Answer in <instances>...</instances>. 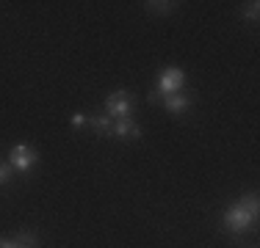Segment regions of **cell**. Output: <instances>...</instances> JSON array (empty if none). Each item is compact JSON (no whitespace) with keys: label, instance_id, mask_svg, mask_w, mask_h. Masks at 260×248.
Masks as SVG:
<instances>
[{"label":"cell","instance_id":"cell-1","mask_svg":"<svg viewBox=\"0 0 260 248\" xmlns=\"http://www.w3.org/2000/svg\"><path fill=\"white\" fill-rule=\"evenodd\" d=\"M257 213H260L257 196L249 193V196L238 198L233 207L224 210V215H221V229H224L227 234H233V237H241V234H246L257 223Z\"/></svg>","mask_w":260,"mask_h":248},{"label":"cell","instance_id":"cell-2","mask_svg":"<svg viewBox=\"0 0 260 248\" xmlns=\"http://www.w3.org/2000/svg\"><path fill=\"white\" fill-rule=\"evenodd\" d=\"M136 108V99L130 97V91L119 89L114 91V94H108V99H105V116H111V119H130V113H133Z\"/></svg>","mask_w":260,"mask_h":248},{"label":"cell","instance_id":"cell-3","mask_svg":"<svg viewBox=\"0 0 260 248\" xmlns=\"http://www.w3.org/2000/svg\"><path fill=\"white\" fill-rule=\"evenodd\" d=\"M183 86H185V72L180 69V66H169V69L160 72L155 91H158V94H164V97H169V94H180Z\"/></svg>","mask_w":260,"mask_h":248},{"label":"cell","instance_id":"cell-4","mask_svg":"<svg viewBox=\"0 0 260 248\" xmlns=\"http://www.w3.org/2000/svg\"><path fill=\"white\" fill-rule=\"evenodd\" d=\"M9 163H11V169L14 171H30L36 163H39V154H36V149L34 146H28V144H17L14 149H11V154H9Z\"/></svg>","mask_w":260,"mask_h":248},{"label":"cell","instance_id":"cell-5","mask_svg":"<svg viewBox=\"0 0 260 248\" xmlns=\"http://www.w3.org/2000/svg\"><path fill=\"white\" fill-rule=\"evenodd\" d=\"M160 105H164V110L166 113H172V116H183V113H188L191 110V105H194V99H191V94H169V97H164L160 99Z\"/></svg>","mask_w":260,"mask_h":248},{"label":"cell","instance_id":"cell-6","mask_svg":"<svg viewBox=\"0 0 260 248\" xmlns=\"http://www.w3.org/2000/svg\"><path fill=\"white\" fill-rule=\"evenodd\" d=\"M111 135H114V138H122V141H139L141 138V127L136 121H130V119H116Z\"/></svg>","mask_w":260,"mask_h":248},{"label":"cell","instance_id":"cell-7","mask_svg":"<svg viewBox=\"0 0 260 248\" xmlns=\"http://www.w3.org/2000/svg\"><path fill=\"white\" fill-rule=\"evenodd\" d=\"M86 124H89L91 130H94L100 138H111V130H114V124H111V116L105 113H94V116H86Z\"/></svg>","mask_w":260,"mask_h":248},{"label":"cell","instance_id":"cell-8","mask_svg":"<svg viewBox=\"0 0 260 248\" xmlns=\"http://www.w3.org/2000/svg\"><path fill=\"white\" fill-rule=\"evenodd\" d=\"M14 240H17V245H20V248H36V245H39V237H36L34 232H20Z\"/></svg>","mask_w":260,"mask_h":248},{"label":"cell","instance_id":"cell-9","mask_svg":"<svg viewBox=\"0 0 260 248\" xmlns=\"http://www.w3.org/2000/svg\"><path fill=\"white\" fill-rule=\"evenodd\" d=\"M257 17H260V3H246V9H241V20L257 22Z\"/></svg>","mask_w":260,"mask_h":248},{"label":"cell","instance_id":"cell-10","mask_svg":"<svg viewBox=\"0 0 260 248\" xmlns=\"http://www.w3.org/2000/svg\"><path fill=\"white\" fill-rule=\"evenodd\" d=\"M147 11H155V14H169V11H175L177 3H169V0H164V3H144Z\"/></svg>","mask_w":260,"mask_h":248},{"label":"cell","instance_id":"cell-11","mask_svg":"<svg viewBox=\"0 0 260 248\" xmlns=\"http://www.w3.org/2000/svg\"><path fill=\"white\" fill-rule=\"evenodd\" d=\"M11 174H14V169H11V163H0V188L11 182Z\"/></svg>","mask_w":260,"mask_h":248},{"label":"cell","instance_id":"cell-12","mask_svg":"<svg viewBox=\"0 0 260 248\" xmlns=\"http://www.w3.org/2000/svg\"><path fill=\"white\" fill-rule=\"evenodd\" d=\"M72 127H83V124H86V113H72Z\"/></svg>","mask_w":260,"mask_h":248},{"label":"cell","instance_id":"cell-13","mask_svg":"<svg viewBox=\"0 0 260 248\" xmlns=\"http://www.w3.org/2000/svg\"><path fill=\"white\" fill-rule=\"evenodd\" d=\"M0 248H20L17 240H0Z\"/></svg>","mask_w":260,"mask_h":248}]
</instances>
